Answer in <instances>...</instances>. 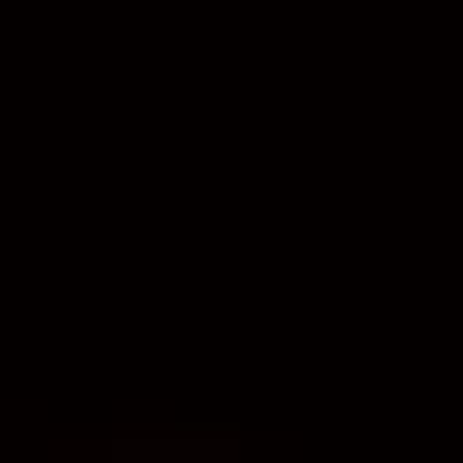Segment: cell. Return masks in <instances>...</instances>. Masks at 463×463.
<instances>
[]
</instances>
